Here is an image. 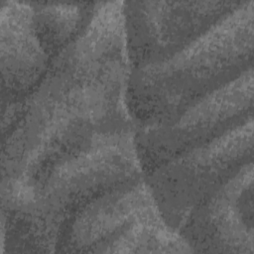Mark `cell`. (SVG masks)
I'll use <instances>...</instances> for the list:
<instances>
[{
  "label": "cell",
  "mask_w": 254,
  "mask_h": 254,
  "mask_svg": "<svg viewBox=\"0 0 254 254\" xmlns=\"http://www.w3.org/2000/svg\"><path fill=\"white\" fill-rule=\"evenodd\" d=\"M253 162L200 202L179 233L200 253L254 252Z\"/></svg>",
  "instance_id": "7"
},
{
  "label": "cell",
  "mask_w": 254,
  "mask_h": 254,
  "mask_svg": "<svg viewBox=\"0 0 254 254\" xmlns=\"http://www.w3.org/2000/svg\"><path fill=\"white\" fill-rule=\"evenodd\" d=\"M144 177L135 130L101 134L55 165L31 190L17 216L35 252H56L75 212L91 199Z\"/></svg>",
  "instance_id": "3"
},
{
  "label": "cell",
  "mask_w": 254,
  "mask_h": 254,
  "mask_svg": "<svg viewBox=\"0 0 254 254\" xmlns=\"http://www.w3.org/2000/svg\"><path fill=\"white\" fill-rule=\"evenodd\" d=\"M253 67L213 90L173 120L135 130L143 173L253 118Z\"/></svg>",
  "instance_id": "5"
},
{
  "label": "cell",
  "mask_w": 254,
  "mask_h": 254,
  "mask_svg": "<svg viewBox=\"0 0 254 254\" xmlns=\"http://www.w3.org/2000/svg\"><path fill=\"white\" fill-rule=\"evenodd\" d=\"M98 2H31L36 34L53 58L90 22Z\"/></svg>",
  "instance_id": "10"
},
{
  "label": "cell",
  "mask_w": 254,
  "mask_h": 254,
  "mask_svg": "<svg viewBox=\"0 0 254 254\" xmlns=\"http://www.w3.org/2000/svg\"><path fill=\"white\" fill-rule=\"evenodd\" d=\"M52 58L34 26L31 2H0V69L2 108L24 102L38 87Z\"/></svg>",
  "instance_id": "9"
},
{
  "label": "cell",
  "mask_w": 254,
  "mask_h": 254,
  "mask_svg": "<svg viewBox=\"0 0 254 254\" xmlns=\"http://www.w3.org/2000/svg\"><path fill=\"white\" fill-rule=\"evenodd\" d=\"M253 162V118L144 174L164 220L179 229L208 195Z\"/></svg>",
  "instance_id": "4"
},
{
  "label": "cell",
  "mask_w": 254,
  "mask_h": 254,
  "mask_svg": "<svg viewBox=\"0 0 254 254\" xmlns=\"http://www.w3.org/2000/svg\"><path fill=\"white\" fill-rule=\"evenodd\" d=\"M131 66L124 46L87 27L53 58L2 140V180L30 192L59 162L101 134L135 130L127 104Z\"/></svg>",
  "instance_id": "1"
},
{
  "label": "cell",
  "mask_w": 254,
  "mask_h": 254,
  "mask_svg": "<svg viewBox=\"0 0 254 254\" xmlns=\"http://www.w3.org/2000/svg\"><path fill=\"white\" fill-rule=\"evenodd\" d=\"M158 214L144 177L129 182L79 208L66 224L56 252L102 253L134 223Z\"/></svg>",
  "instance_id": "8"
},
{
  "label": "cell",
  "mask_w": 254,
  "mask_h": 254,
  "mask_svg": "<svg viewBox=\"0 0 254 254\" xmlns=\"http://www.w3.org/2000/svg\"><path fill=\"white\" fill-rule=\"evenodd\" d=\"M254 1L240 6L169 59L131 68L127 104L135 130L167 123L253 67Z\"/></svg>",
  "instance_id": "2"
},
{
  "label": "cell",
  "mask_w": 254,
  "mask_h": 254,
  "mask_svg": "<svg viewBox=\"0 0 254 254\" xmlns=\"http://www.w3.org/2000/svg\"><path fill=\"white\" fill-rule=\"evenodd\" d=\"M242 2L124 1V27L131 68L169 59Z\"/></svg>",
  "instance_id": "6"
}]
</instances>
